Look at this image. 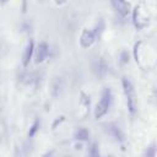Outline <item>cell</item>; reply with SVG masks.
Wrapping results in <instances>:
<instances>
[{
	"label": "cell",
	"instance_id": "6da1fadb",
	"mask_svg": "<svg viewBox=\"0 0 157 157\" xmlns=\"http://www.w3.org/2000/svg\"><path fill=\"white\" fill-rule=\"evenodd\" d=\"M121 85H123V90L126 97V104H128V109L131 114H134L136 112V93H135V88L134 85L131 83V81L126 77L121 78Z\"/></svg>",
	"mask_w": 157,
	"mask_h": 157
},
{
	"label": "cell",
	"instance_id": "7a4b0ae2",
	"mask_svg": "<svg viewBox=\"0 0 157 157\" xmlns=\"http://www.w3.org/2000/svg\"><path fill=\"white\" fill-rule=\"evenodd\" d=\"M110 103H112V92L109 88H103V91L101 93L99 102L97 103L96 109H94V118L96 119L102 118L108 112Z\"/></svg>",
	"mask_w": 157,
	"mask_h": 157
},
{
	"label": "cell",
	"instance_id": "3957f363",
	"mask_svg": "<svg viewBox=\"0 0 157 157\" xmlns=\"http://www.w3.org/2000/svg\"><path fill=\"white\" fill-rule=\"evenodd\" d=\"M105 131L118 142H123L125 140L124 137V132L121 131V129L115 124V123H108L105 124Z\"/></svg>",
	"mask_w": 157,
	"mask_h": 157
},
{
	"label": "cell",
	"instance_id": "277c9868",
	"mask_svg": "<svg viewBox=\"0 0 157 157\" xmlns=\"http://www.w3.org/2000/svg\"><path fill=\"white\" fill-rule=\"evenodd\" d=\"M48 53H49V45L45 43V42H40L36 49V53H34V58H36V63L39 64V63H43L45 60V58L48 56Z\"/></svg>",
	"mask_w": 157,
	"mask_h": 157
},
{
	"label": "cell",
	"instance_id": "5b68a950",
	"mask_svg": "<svg viewBox=\"0 0 157 157\" xmlns=\"http://www.w3.org/2000/svg\"><path fill=\"white\" fill-rule=\"evenodd\" d=\"M96 40V36L93 33V31L91 29H83L82 33H81V37H80V43L83 48H88L91 47Z\"/></svg>",
	"mask_w": 157,
	"mask_h": 157
},
{
	"label": "cell",
	"instance_id": "8992f818",
	"mask_svg": "<svg viewBox=\"0 0 157 157\" xmlns=\"http://www.w3.org/2000/svg\"><path fill=\"white\" fill-rule=\"evenodd\" d=\"M112 6L123 17L128 16V13L130 12V4L129 2H125V1H112Z\"/></svg>",
	"mask_w": 157,
	"mask_h": 157
},
{
	"label": "cell",
	"instance_id": "52a82bcc",
	"mask_svg": "<svg viewBox=\"0 0 157 157\" xmlns=\"http://www.w3.org/2000/svg\"><path fill=\"white\" fill-rule=\"evenodd\" d=\"M33 52H34V43L33 40H29L25 48V52H23V55H22V64L23 66H27L32 59V55H33Z\"/></svg>",
	"mask_w": 157,
	"mask_h": 157
},
{
	"label": "cell",
	"instance_id": "ba28073f",
	"mask_svg": "<svg viewBox=\"0 0 157 157\" xmlns=\"http://www.w3.org/2000/svg\"><path fill=\"white\" fill-rule=\"evenodd\" d=\"M63 88V81L60 77H54V80L52 81V96L53 97H58L61 92Z\"/></svg>",
	"mask_w": 157,
	"mask_h": 157
},
{
	"label": "cell",
	"instance_id": "9c48e42d",
	"mask_svg": "<svg viewBox=\"0 0 157 157\" xmlns=\"http://www.w3.org/2000/svg\"><path fill=\"white\" fill-rule=\"evenodd\" d=\"M90 137V132L87 129L85 128H78L75 132V139L76 140H80V141H87Z\"/></svg>",
	"mask_w": 157,
	"mask_h": 157
},
{
	"label": "cell",
	"instance_id": "30bf717a",
	"mask_svg": "<svg viewBox=\"0 0 157 157\" xmlns=\"http://www.w3.org/2000/svg\"><path fill=\"white\" fill-rule=\"evenodd\" d=\"M94 69H96L98 76H103V75L105 74V69H107V66H105V63H104V60H103L102 58H99V59L97 60V65H96Z\"/></svg>",
	"mask_w": 157,
	"mask_h": 157
},
{
	"label": "cell",
	"instance_id": "8fae6325",
	"mask_svg": "<svg viewBox=\"0 0 157 157\" xmlns=\"http://www.w3.org/2000/svg\"><path fill=\"white\" fill-rule=\"evenodd\" d=\"M90 157H101L99 148H98V145L96 142H93L90 147Z\"/></svg>",
	"mask_w": 157,
	"mask_h": 157
},
{
	"label": "cell",
	"instance_id": "7c38bea8",
	"mask_svg": "<svg viewBox=\"0 0 157 157\" xmlns=\"http://www.w3.org/2000/svg\"><path fill=\"white\" fill-rule=\"evenodd\" d=\"M145 157H156V146L155 144H151L146 151H145Z\"/></svg>",
	"mask_w": 157,
	"mask_h": 157
},
{
	"label": "cell",
	"instance_id": "4fadbf2b",
	"mask_svg": "<svg viewBox=\"0 0 157 157\" xmlns=\"http://www.w3.org/2000/svg\"><path fill=\"white\" fill-rule=\"evenodd\" d=\"M38 128H39V120L37 119V120L33 123V125L31 126L29 131H28V137H32V136H34V135H36V132H37V130H38Z\"/></svg>",
	"mask_w": 157,
	"mask_h": 157
},
{
	"label": "cell",
	"instance_id": "5bb4252c",
	"mask_svg": "<svg viewBox=\"0 0 157 157\" xmlns=\"http://www.w3.org/2000/svg\"><path fill=\"white\" fill-rule=\"evenodd\" d=\"M120 59H121V60H120L121 64H126V63L129 61V54H128V52L124 50V52L121 53V55H120Z\"/></svg>",
	"mask_w": 157,
	"mask_h": 157
},
{
	"label": "cell",
	"instance_id": "9a60e30c",
	"mask_svg": "<svg viewBox=\"0 0 157 157\" xmlns=\"http://www.w3.org/2000/svg\"><path fill=\"white\" fill-rule=\"evenodd\" d=\"M43 157H54V155H53V152H48V153H45Z\"/></svg>",
	"mask_w": 157,
	"mask_h": 157
}]
</instances>
